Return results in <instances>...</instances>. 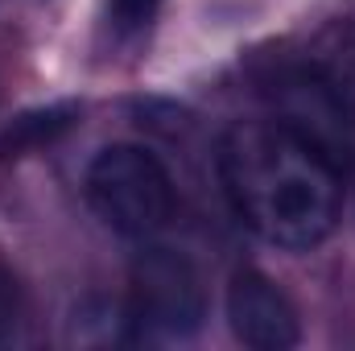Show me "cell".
Wrapping results in <instances>:
<instances>
[{"label":"cell","mask_w":355,"mask_h":351,"mask_svg":"<svg viewBox=\"0 0 355 351\" xmlns=\"http://www.w3.org/2000/svg\"><path fill=\"white\" fill-rule=\"evenodd\" d=\"M219 174L236 215L285 252L318 248L343 215V178L335 162L285 120L236 124L219 145Z\"/></svg>","instance_id":"cell-1"},{"label":"cell","mask_w":355,"mask_h":351,"mask_svg":"<svg viewBox=\"0 0 355 351\" xmlns=\"http://www.w3.org/2000/svg\"><path fill=\"white\" fill-rule=\"evenodd\" d=\"M95 215L120 236H153L174 215V182L166 166L141 145H112L87 170Z\"/></svg>","instance_id":"cell-2"},{"label":"cell","mask_w":355,"mask_h":351,"mask_svg":"<svg viewBox=\"0 0 355 351\" xmlns=\"http://www.w3.org/2000/svg\"><path fill=\"white\" fill-rule=\"evenodd\" d=\"M128 318L149 339H186L202 323V285L186 257L170 248H149L132 264Z\"/></svg>","instance_id":"cell-3"},{"label":"cell","mask_w":355,"mask_h":351,"mask_svg":"<svg viewBox=\"0 0 355 351\" xmlns=\"http://www.w3.org/2000/svg\"><path fill=\"white\" fill-rule=\"evenodd\" d=\"M227 323L232 335L252 351H289L302 339V323L293 302L265 273L244 268L227 285Z\"/></svg>","instance_id":"cell-4"},{"label":"cell","mask_w":355,"mask_h":351,"mask_svg":"<svg viewBox=\"0 0 355 351\" xmlns=\"http://www.w3.org/2000/svg\"><path fill=\"white\" fill-rule=\"evenodd\" d=\"M306 75L331 99V108L355 124V21H331L306 50Z\"/></svg>","instance_id":"cell-5"},{"label":"cell","mask_w":355,"mask_h":351,"mask_svg":"<svg viewBox=\"0 0 355 351\" xmlns=\"http://www.w3.org/2000/svg\"><path fill=\"white\" fill-rule=\"evenodd\" d=\"M75 124V103H54V108H37L17 116L4 132H0V157H25L37 153L42 145H50L54 137H62Z\"/></svg>","instance_id":"cell-6"},{"label":"cell","mask_w":355,"mask_h":351,"mask_svg":"<svg viewBox=\"0 0 355 351\" xmlns=\"http://www.w3.org/2000/svg\"><path fill=\"white\" fill-rule=\"evenodd\" d=\"M157 4L162 0H112V17H116L120 29H141V25L153 21Z\"/></svg>","instance_id":"cell-7"},{"label":"cell","mask_w":355,"mask_h":351,"mask_svg":"<svg viewBox=\"0 0 355 351\" xmlns=\"http://www.w3.org/2000/svg\"><path fill=\"white\" fill-rule=\"evenodd\" d=\"M0 58H4V37H0Z\"/></svg>","instance_id":"cell-8"}]
</instances>
